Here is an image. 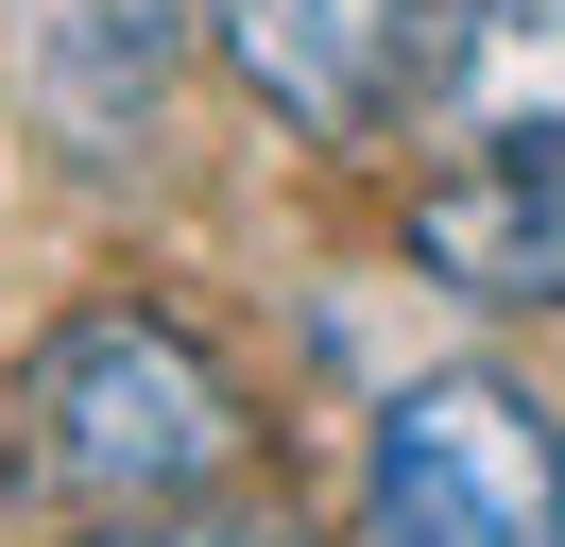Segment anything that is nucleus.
<instances>
[{"label":"nucleus","instance_id":"20e7f679","mask_svg":"<svg viewBox=\"0 0 565 547\" xmlns=\"http://www.w3.org/2000/svg\"><path fill=\"white\" fill-rule=\"evenodd\" d=\"M412 257L462 308H565V137H497V154L412 189Z\"/></svg>","mask_w":565,"mask_h":547},{"label":"nucleus","instance_id":"f257e3e1","mask_svg":"<svg viewBox=\"0 0 565 547\" xmlns=\"http://www.w3.org/2000/svg\"><path fill=\"white\" fill-rule=\"evenodd\" d=\"M241 444H257L241 376H223L172 308L104 291V308H70V325L18 360V444H0V479L52 496V513H172V496H206Z\"/></svg>","mask_w":565,"mask_h":547},{"label":"nucleus","instance_id":"423d86ee","mask_svg":"<svg viewBox=\"0 0 565 547\" xmlns=\"http://www.w3.org/2000/svg\"><path fill=\"white\" fill-rule=\"evenodd\" d=\"M446 86L480 103L497 137H565V0H462Z\"/></svg>","mask_w":565,"mask_h":547},{"label":"nucleus","instance_id":"7ed1b4c3","mask_svg":"<svg viewBox=\"0 0 565 547\" xmlns=\"http://www.w3.org/2000/svg\"><path fill=\"white\" fill-rule=\"evenodd\" d=\"M206 34H223V68H241L309 154H377V137L446 86L462 0H223Z\"/></svg>","mask_w":565,"mask_h":547},{"label":"nucleus","instance_id":"f03ea898","mask_svg":"<svg viewBox=\"0 0 565 547\" xmlns=\"http://www.w3.org/2000/svg\"><path fill=\"white\" fill-rule=\"evenodd\" d=\"M360 530L377 547H565V428L480 360L412 376L360 428Z\"/></svg>","mask_w":565,"mask_h":547},{"label":"nucleus","instance_id":"0eeeda50","mask_svg":"<svg viewBox=\"0 0 565 547\" xmlns=\"http://www.w3.org/2000/svg\"><path fill=\"white\" fill-rule=\"evenodd\" d=\"M86 547H309L291 513H223V496H172V513H104Z\"/></svg>","mask_w":565,"mask_h":547},{"label":"nucleus","instance_id":"39448f33","mask_svg":"<svg viewBox=\"0 0 565 547\" xmlns=\"http://www.w3.org/2000/svg\"><path fill=\"white\" fill-rule=\"evenodd\" d=\"M18 86L104 154V137L154 120V0H35L18 18Z\"/></svg>","mask_w":565,"mask_h":547}]
</instances>
